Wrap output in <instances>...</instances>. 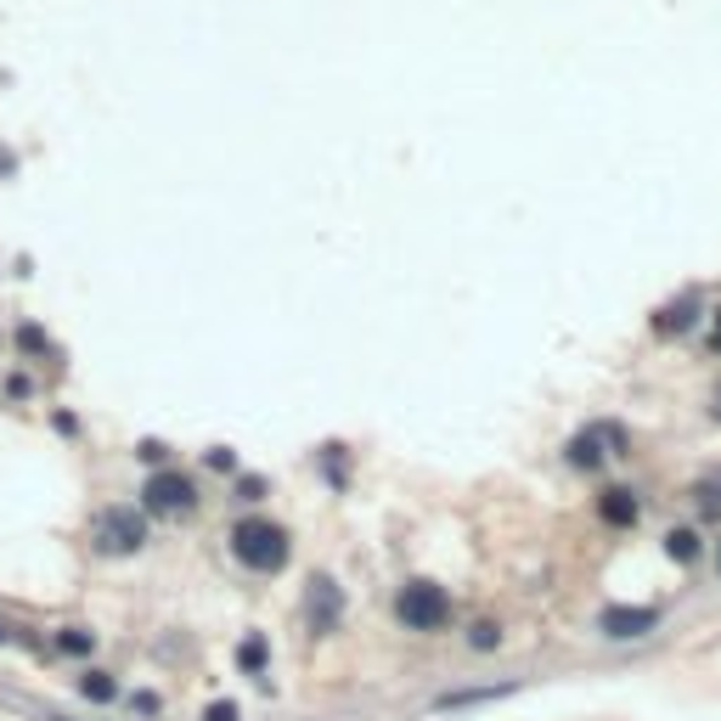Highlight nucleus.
Returning <instances> with one entry per match:
<instances>
[{"label": "nucleus", "mask_w": 721, "mask_h": 721, "mask_svg": "<svg viewBox=\"0 0 721 721\" xmlns=\"http://www.w3.org/2000/svg\"><path fill=\"white\" fill-rule=\"evenodd\" d=\"M232 552H237V564H248L254 575H277L288 564V530L271 524V518H243L232 530Z\"/></svg>", "instance_id": "1"}, {"label": "nucleus", "mask_w": 721, "mask_h": 721, "mask_svg": "<svg viewBox=\"0 0 721 721\" xmlns=\"http://www.w3.org/2000/svg\"><path fill=\"white\" fill-rule=\"evenodd\" d=\"M395 620L406 632H445L451 626V592L435 581H406L395 592Z\"/></svg>", "instance_id": "2"}, {"label": "nucleus", "mask_w": 721, "mask_h": 721, "mask_svg": "<svg viewBox=\"0 0 721 721\" xmlns=\"http://www.w3.org/2000/svg\"><path fill=\"white\" fill-rule=\"evenodd\" d=\"M142 497H147V513H158V518H181V513H192L198 490H192L186 474H152Z\"/></svg>", "instance_id": "3"}, {"label": "nucleus", "mask_w": 721, "mask_h": 721, "mask_svg": "<svg viewBox=\"0 0 721 721\" xmlns=\"http://www.w3.org/2000/svg\"><path fill=\"white\" fill-rule=\"evenodd\" d=\"M598 626H603V637H614V643H637V637H648L653 626H660V609H643V603H609V609L598 614Z\"/></svg>", "instance_id": "4"}, {"label": "nucleus", "mask_w": 721, "mask_h": 721, "mask_svg": "<svg viewBox=\"0 0 721 721\" xmlns=\"http://www.w3.org/2000/svg\"><path fill=\"white\" fill-rule=\"evenodd\" d=\"M102 541V552H136L142 541H147V518L136 513V508H113V513H102V530H96Z\"/></svg>", "instance_id": "5"}, {"label": "nucleus", "mask_w": 721, "mask_h": 721, "mask_svg": "<svg viewBox=\"0 0 721 721\" xmlns=\"http://www.w3.org/2000/svg\"><path fill=\"white\" fill-rule=\"evenodd\" d=\"M339 609H344L339 586L327 581V575H316V581L305 586V620H310V632H333V626H339Z\"/></svg>", "instance_id": "6"}, {"label": "nucleus", "mask_w": 721, "mask_h": 721, "mask_svg": "<svg viewBox=\"0 0 721 721\" xmlns=\"http://www.w3.org/2000/svg\"><path fill=\"white\" fill-rule=\"evenodd\" d=\"M598 513H603V518L614 524V530H632V524H637V497H632L626 485H614V490H603Z\"/></svg>", "instance_id": "7"}, {"label": "nucleus", "mask_w": 721, "mask_h": 721, "mask_svg": "<svg viewBox=\"0 0 721 721\" xmlns=\"http://www.w3.org/2000/svg\"><path fill=\"white\" fill-rule=\"evenodd\" d=\"M694 310H699V293H682L676 305H665L660 316H653V333H682V327L694 321Z\"/></svg>", "instance_id": "8"}, {"label": "nucleus", "mask_w": 721, "mask_h": 721, "mask_svg": "<svg viewBox=\"0 0 721 721\" xmlns=\"http://www.w3.org/2000/svg\"><path fill=\"white\" fill-rule=\"evenodd\" d=\"M80 694L96 699V705H113V699H119V682H113L108 671H85V676H80Z\"/></svg>", "instance_id": "9"}, {"label": "nucleus", "mask_w": 721, "mask_h": 721, "mask_svg": "<svg viewBox=\"0 0 721 721\" xmlns=\"http://www.w3.org/2000/svg\"><path fill=\"white\" fill-rule=\"evenodd\" d=\"M598 440H603V435H598V429H592V435H581V440H575V445H570V463H575V468H581V474H592V468H598V463H603V451H598Z\"/></svg>", "instance_id": "10"}, {"label": "nucleus", "mask_w": 721, "mask_h": 721, "mask_svg": "<svg viewBox=\"0 0 721 721\" xmlns=\"http://www.w3.org/2000/svg\"><path fill=\"white\" fill-rule=\"evenodd\" d=\"M665 552H671L676 564H694L699 559V530H671L665 536Z\"/></svg>", "instance_id": "11"}, {"label": "nucleus", "mask_w": 721, "mask_h": 721, "mask_svg": "<svg viewBox=\"0 0 721 721\" xmlns=\"http://www.w3.org/2000/svg\"><path fill=\"white\" fill-rule=\"evenodd\" d=\"M90 643H96L90 632H62V637H57V648H62V653H90Z\"/></svg>", "instance_id": "12"}, {"label": "nucleus", "mask_w": 721, "mask_h": 721, "mask_svg": "<svg viewBox=\"0 0 721 721\" xmlns=\"http://www.w3.org/2000/svg\"><path fill=\"white\" fill-rule=\"evenodd\" d=\"M204 721H243V710H237L232 699H215V705L204 710Z\"/></svg>", "instance_id": "13"}, {"label": "nucleus", "mask_w": 721, "mask_h": 721, "mask_svg": "<svg viewBox=\"0 0 721 721\" xmlns=\"http://www.w3.org/2000/svg\"><path fill=\"white\" fill-rule=\"evenodd\" d=\"M468 643H474V648H497L502 637H497V626H490V620H479V626L468 632Z\"/></svg>", "instance_id": "14"}, {"label": "nucleus", "mask_w": 721, "mask_h": 721, "mask_svg": "<svg viewBox=\"0 0 721 721\" xmlns=\"http://www.w3.org/2000/svg\"><path fill=\"white\" fill-rule=\"evenodd\" d=\"M243 665H254V671L266 665V643H259V637H254V643H243Z\"/></svg>", "instance_id": "15"}, {"label": "nucleus", "mask_w": 721, "mask_h": 721, "mask_svg": "<svg viewBox=\"0 0 721 721\" xmlns=\"http://www.w3.org/2000/svg\"><path fill=\"white\" fill-rule=\"evenodd\" d=\"M710 350L721 355V310H716V321H710Z\"/></svg>", "instance_id": "16"}, {"label": "nucleus", "mask_w": 721, "mask_h": 721, "mask_svg": "<svg viewBox=\"0 0 721 721\" xmlns=\"http://www.w3.org/2000/svg\"><path fill=\"white\" fill-rule=\"evenodd\" d=\"M716 417H721V389H716Z\"/></svg>", "instance_id": "17"}, {"label": "nucleus", "mask_w": 721, "mask_h": 721, "mask_svg": "<svg viewBox=\"0 0 721 721\" xmlns=\"http://www.w3.org/2000/svg\"><path fill=\"white\" fill-rule=\"evenodd\" d=\"M716 564H721V547H716Z\"/></svg>", "instance_id": "18"}]
</instances>
